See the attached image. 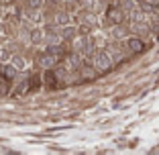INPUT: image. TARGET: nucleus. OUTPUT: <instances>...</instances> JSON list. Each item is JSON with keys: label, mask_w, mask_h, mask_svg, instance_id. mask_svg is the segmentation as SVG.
<instances>
[{"label": "nucleus", "mask_w": 159, "mask_h": 155, "mask_svg": "<svg viewBox=\"0 0 159 155\" xmlns=\"http://www.w3.org/2000/svg\"><path fill=\"white\" fill-rule=\"evenodd\" d=\"M0 59H2V61H4V59H8V53H6L4 49H0Z\"/></svg>", "instance_id": "f8f14e48"}, {"label": "nucleus", "mask_w": 159, "mask_h": 155, "mask_svg": "<svg viewBox=\"0 0 159 155\" xmlns=\"http://www.w3.org/2000/svg\"><path fill=\"white\" fill-rule=\"evenodd\" d=\"M39 2H41V0H29V6L35 8V6H39Z\"/></svg>", "instance_id": "9b49d317"}, {"label": "nucleus", "mask_w": 159, "mask_h": 155, "mask_svg": "<svg viewBox=\"0 0 159 155\" xmlns=\"http://www.w3.org/2000/svg\"><path fill=\"white\" fill-rule=\"evenodd\" d=\"M126 47L131 49L133 53H141L143 49H145V43L141 41L139 37H131V39H126Z\"/></svg>", "instance_id": "7ed1b4c3"}, {"label": "nucleus", "mask_w": 159, "mask_h": 155, "mask_svg": "<svg viewBox=\"0 0 159 155\" xmlns=\"http://www.w3.org/2000/svg\"><path fill=\"white\" fill-rule=\"evenodd\" d=\"M157 14H159V8H157Z\"/></svg>", "instance_id": "4468645a"}, {"label": "nucleus", "mask_w": 159, "mask_h": 155, "mask_svg": "<svg viewBox=\"0 0 159 155\" xmlns=\"http://www.w3.org/2000/svg\"><path fill=\"white\" fill-rule=\"evenodd\" d=\"M114 63V57L110 55V51H100L98 55L94 57V67L98 71H108Z\"/></svg>", "instance_id": "f257e3e1"}, {"label": "nucleus", "mask_w": 159, "mask_h": 155, "mask_svg": "<svg viewBox=\"0 0 159 155\" xmlns=\"http://www.w3.org/2000/svg\"><path fill=\"white\" fill-rule=\"evenodd\" d=\"M12 66H14V70H23V67H25V59L14 57V59H12Z\"/></svg>", "instance_id": "0eeeda50"}, {"label": "nucleus", "mask_w": 159, "mask_h": 155, "mask_svg": "<svg viewBox=\"0 0 159 155\" xmlns=\"http://www.w3.org/2000/svg\"><path fill=\"white\" fill-rule=\"evenodd\" d=\"M57 23H61V25H66V23H70V16H67L66 12H61L59 16H57Z\"/></svg>", "instance_id": "6e6552de"}, {"label": "nucleus", "mask_w": 159, "mask_h": 155, "mask_svg": "<svg viewBox=\"0 0 159 155\" xmlns=\"http://www.w3.org/2000/svg\"><path fill=\"white\" fill-rule=\"evenodd\" d=\"M86 2H90V0H86Z\"/></svg>", "instance_id": "2eb2a0df"}, {"label": "nucleus", "mask_w": 159, "mask_h": 155, "mask_svg": "<svg viewBox=\"0 0 159 155\" xmlns=\"http://www.w3.org/2000/svg\"><path fill=\"white\" fill-rule=\"evenodd\" d=\"M45 82H47V86H55L57 84V75L53 74V71H47L45 74Z\"/></svg>", "instance_id": "39448f33"}, {"label": "nucleus", "mask_w": 159, "mask_h": 155, "mask_svg": "<svg viewBox=\"0 0 159 155\" xmlns=\"http://www.w3.org/2000/svg\"><path fill=\"white\" fill-rule=\"evenodd\" d=\"M129 2H135V4H139V2H145V0H129Z\"/></svg>", "instance_id": "ddd939ff"}, {"label": "nucleus", "mask_w": 159, "mask_h": 155, "mask_svg": "<svg viewBox=\"0 0 159 155\" xmlns=\"http://www.w3.org/2000/svg\"><path fill=\"white\" fill-rule=\"evenodd\" d=\"M39 63H41L43 67H51V66H55V63H57V57H55V53H51V51L43 53V55L39 57Z\"/></svg>", "instance_id": "20e7f679"}, {"label": "nucleus", "mask_w": 159, "mask_h": 155, "mask_svg": "<svg viewBox=\"0 0 159 155\" xmlns=\"http://www.w3.org/2000/svg\"><path fill=\"white\" fill-rule=\"evenodd\" d=\"M75 35V29L74 27H66L63 31H61V39H71Z\"/></svg>", "instance_id": "423d86ee"}, {"label": "nucleus", "mask_w": 159, "mask_h": 155, "mask_svg": "<svg viewBox=\"0 0 159 155\" xmlns=\"http://www.w3.org/2000/svg\"><path fill=\"white\" fill-rule=\"evenodd\" d=\"M122 19H125V12H122L120 6L112 4L110 8L106 10V21H108L110 25H118V23H122Z\"/></svg>", "instance_id": "f03ea898"}, {"label": "nucleus", "mask_w": 159, "mask_h": 155, "mask_svg": "<svg viewBox=\"0 0 159 155\" xmlns=\"http://www.w3.org/2000/svg\"><path fill=\"white\" fill-rule=\"evenodd\" d=\"M82 75H84V78H92V75H94V70H90V67H84V70H82Z\"/></svg>", "instance_id": "1a4fd4ad"}, {"label": "nucleus", "mask_w": 159, "mask_h": 155, "mask_svg": "<svg viewBox=\"0 0 159 155\" xmlns=\"http://www.w3.org/2000/svg\"><path fill=\"white\" fill-rule=\"evenodd\" d=\"M41 37H43V35L39 33V31H35V33H33V41H41Z\"/></svg>", "instance_id": "9d476101"}]
</instances>
